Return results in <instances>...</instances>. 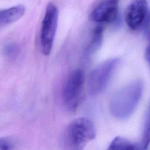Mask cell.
I'll use <instances>...</instances> for the list:
<instances>
[{
  "mask_svg": "<svg viewBox=\"0 0 150 150\" xmlns=\"http://www.w3.org/2000/svg\"><path fill=\"white\" fill-rule=\"evenodd\" d=\"M142 149L139 145L121 137H115L110 143L108 149L136 150Z\"/></svg>",
  "mask_w": 150,
  "mask_h": 150,
  "instance_id": "obj_10",
  "label": "cell"
},
{
  "mask_svg": "<svg viewBox=\"0 0 150 150\" xmlns=\"http://www.w3.org/2000/svg\"><path fill=\"white\" fill-rule=\"evenodd\" d=\"M18 52V46L13 43L8 44L5 47V53L8 56L13 57Z\"/></svg>",
  "mask_w": 150,
  "mask_h": 150,
  "instance_id": "obj_13",
  "label": "cell"
},
{
  "mask_svg": "<svg viewBox=\"0 0 150 150\" xmlns=\"http://www.w3.org/2000/svg\"><path fill=\"white\" fill-rule=\"evenodd\" d=\"M119 0H103L93 9L90 18L97 23H112L117 18Z\"/></svg>",
  "mask_w": 150,
  "mask_h": 150,
  "instance_id": "obj_7",
  "label": "cell"
},
{
  "mask_svg": "<svg viewBox=\"0 0 150 150\" xmlns=\"http://www.w3.org/2000/svg\"><path fill=\"white\" fill-rule=\"evenodd\" d=\"M148 36H149V39H150V20H149V24H148Z\"/></svg>",
  "mask_w": 150,
  "mask_h": 150,
  "instance_id": "obj_15",
  "label": "cell"
},
{
  "mask_svg": "<svg viewBox=\"0 0 150 150\" xmlns=\"http://www.w3.org/2000/svg\"><path fill=\"white\" fill-rule=\"evenodd\" d=\"M150 144V103L145 115L142 138L141 141V148L146 149Z\"/></svg>",
  "mask_w": 150,
  "mask_h": 150,
  "instance_id": "obj_11",
  "label": "cell"
},
{
  "mask_svg": "<svg viewBox=\"0 0 150 150\" xmlns=\"http://www.w3.org/2000/svg\"><path fill=\"white\" fill-rule=\"evenodd\" d=\"M15 148V144L12 140L7 137L0 139V150H11Z\"/></svg>",
  "mask_w": 150,
  "mask_h": 150,
  "instance_id": "obj_12",
  "label": "cell"
},
{
  "mask_svg": "<svg viewBox=\"0 0 150 150\" xmlns=\"http://www.w3.org/2000/svg\"><path fill=\"white\" fill-rule=\"evenodd\" d=\"M148 12L146 0H133L125 12V21L132 30L139 28L144 22Z\"/></svg>",
  "mask_w": 150,
  "mask_h": 150,
  "instance_id": "obj_6",
  "label": "cell"
},
{
  "mask_svg": "<svg viewBox=\"0 0 150 150\" xmlns=\"http://www.w3.org/2000/svg\"><path fill=\"white\" fill-rule=\"evenodd\" d=\"M84 94V74L82 70L72 71L67 79L63 90V100L65 107L74 111L83 103Z\"/></svg>",
  "mask_w": 150,
  "mask_h": 150,
  "instance_id": "obj_3",
  "label": "cell"
},
{
  "mask_svg": "<svg viewBox=\"0 0 150 150\" xmlns=\"http://www.w3.org/2000/svg\"><path fill=\"white\" fill-rule=\"evenodd\" d=\"M143 84L137 80L117 91L110 102V111L115 118L124 120L129 118L137 108L142 95Z\"/></svg>",
  "mask_w": 150,
  "mask_h": 150,
  "instance_id": "obj_1",
  "label": "cell"
},
{
  "mask_svg": "<svg viewBox=\"0 0 150 150\" xmlns=\"http://www.w3.org/2000/svg\"><path fill=\"white\" fill-rule=\"evenodd\" d=\"M119 62V58L110 59L100 63L91 71L87 81L88 90L91 95H97L106 88Z\"/></svg>",
  "mask_w": 150,
  "mask_h": 150,
  "instance_id": "obj_4",
  "label": "cell"
},
{
  "mask_svg": "<svg viewBox=\"0 0 150 150\" xmlns=\"http://www.w3.org/2000/svg\"><path fill=\"white\" fill-rule=\"evenodd\" d=\"M103 29L101 26H97L93 31L91 39L85 50V56L90 57L101 46L103 40Z\"/></svg>",
  "mask_w": 150,
  "mask_h": 150,
  "instance_id": "obj_9",
  "label": "cell"
},
{
  "mask_svg": "<svg viewBox=\"0 0 150 150\" xmlns=\"http://www.w3.org/2000/svg\"><path fill=\"white\" fill-rule=\"evenodd\" d=\"M25 8L22 5H18L0 11V25H6L20 19L25 14Z\"/></svg>",
  "mask_w": 150,
  "mask_h": 150,
  "instance_id": "obj_8",
  "label": "cell"
},
{
  "mask_svg": "<svg viewBox=\"0 0 150 150\" xmlns=\"http://www.w3.org/2000/svg\"><path fill=\"white\" fill-rule=\"evenodd\" d=\"M96 136V131L92 121L81 117L72 121L66 131V142L72 149H81Z\"/></svg>",
  "mask_w": 150,
  "mask_h": 150,
  "instance_id": "obj_2",
  "label": "cell"
},
{
  "mask_svg": "<svg viewBox=\"0 0 150 150\" xmlns=\"http://www.w3.org/2000/svg\"><path fill=\"white\" fill-rule=\"evenodd\" d=\"M145 58L150 66V42L146 49V50L145 52Z\"/></svg>",
  "mask_w": 150,
  "mask_h": 150,
  "instance_id": "obj_14",
  "label": "cell"
},
{
  "mask_svg": "<svg viewBox=\"0 0 150 150\" xmlns=\"http://www.w3.org/2000/svg\"><path fill=\"white\" fill-rule=\"evenodd\" d=\"M59 11L53 4H49L46 9L40 34L41 50L45 55H49L52 50L58 23Z\"/></svg>",
  "mask_w": 150,
  "mask_h": 150,
  "instance_id": "obj_5",
  "label": "cell"
}]
</instances>
